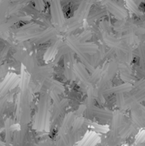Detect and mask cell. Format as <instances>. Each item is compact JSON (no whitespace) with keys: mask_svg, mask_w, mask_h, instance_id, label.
Here are the masks:
<instances>
[{"mask_svg":"<svg viewBox=\"0 0 145 146\" xmlns=\"http://www.w3.org/2000/svg\"><path fill=\"white\" fill-rule=\"evenodd\" d=\"M50 12H51V20L53 24L58 27H62L64 23V18H63V12L61 4V0H51Z\"/></svg>","mask_w":145,"mask_h":146,"instance_id":"cell-2","label":"cell"},{"mask_svg":"<svg viewBox=\"0 0 145 146\" xmlns=\"http://www.w3.org/2000/svg\"><path fill=\"white\" fill-rule=\"evenodd\" d=\"M0 145H4V143H3V142H2L1 140H0Z\"/></svg>","mask_w":145,"mask_h":146,"instance_id":"cell-14","label":"cell"},{"mask_svg":"<svg viewBox=\"0 0 145 146\" xmlns=\"http://www.w3.org/2000/svg\"><path fill=\"white\" fill-rule=\"evenodd\" d=\"M0 99H1V98H0Z\"/></svg>","mask_w":145,"mask_h":146,"instance_id":"cell-15","label":"cell"},{"mask_svg":"<svg viewBox=\"0 0 145 146\" xmlns=\"http://www.w3.org/2000/svg\"><path fill=\"white\" fill-rule=\"evenodd\" d=\"M60 43V41H57L56 43H55L54 44H52L48 50H47V51L45 52V55H44V59L47 61V60H49V59H50L51 58V56H54L56 53V50H58V44Z\"/></svg>","mask_w":145,"mask_h":146,"instance_id":"cell-8","label":"cell"},{"mask_svg":"<svg viewBox=\"0 0 145 146\" xmlns=\"http://www.w3.org/2000/svg\"><path fill=\"white\" fill-rule=\"evenodd\" d=\"M136 3H138V4H139V3H141L144 0H133Z\"/></svg>","mask_w":145,"mask_h":146,"instance_id":"cell-13","label":"cell"},{"mask_svg":"<svg viewBox=\"0 0 145 146\" xmlns=\"http://www.w3.org/2000/svg\"><path fill=\"white\" fill-rule=\"evenodd\" d=\"M132 90V85L131 84H125L122 86H115L114 88H111L108 91H106L105 94H109V93H117V94H121V93H124V92H127L129 91Z\"/></svg>","mask_w":145,"mask_h":146,"instance_id":"cell-5","label":"cell"},{"mask_svg":"<svg viewBox=\"0 0 145 146\" xmlns=\"http://www.w3.org/2000/svg\"><path fill=\"white\" fill-rule=\"evenodd\" d=\"M7 98L8 96H5V98H3L0 99V118L4 111L5 109V105H6V101H7Z\"/></svg>","mask_w":145,"mask_h":146,"instance_id":"cell-10","label":"cell"},{"mask_svg":"<svg viewBox=\"0 0 145 146\" xmlns=\"http://www.w3.org/2000/svg\"><path fill=\"white\" fill-rule=\"evenodd\" d=\"M40 29V27L35 23L26 24L17 29V34H31L32 33L38 32Z\"/></svg>","mask_w":145,"mask_h":146,"instance_id":"cell-4","label":"cell"},{"mask_svg":"<svg viewBox=\"0 0 145 146\" xmlns=\"http://www.w3.org/2000/svg\"><path fill=\"white\" fill-rule=\"evenodd\" d=\"M38 10L41 11L44 8V3L43 0H35V6H34Z\"/></svg>","mask_w":145,"mask_h":146,"instance_id":"cell-11","label":"cell"},{"mask_svg":"<svg viewBox=\"0 0 145 146\" xmlns=\"http://www.w3.org/2000/svg\"><path fill=\"white\" fill-rule=\"evenodd\" d=\"M48 116H49L48 96L47 94H43L38 103V109L35 116L34 127H36L38 130H42L44 127H45L49 122Z\"/></svg>","mask_w":145,"mask_h":146,"instance_id":"cell-1","label":"cell"},{"mask_svg":"<svg viewBox=\"0 0 145 146\" xmlns=\"http://www.w3.org/2000/svg\"><path fill=\"white\" fill-rule=\"evenodd\" d=\"M13 121L11 119H7L5 121V139L7 144H10L11 140L13 139V135H12V131H11V125Z\"/></svg>","mask_w":145,"mask_h":146,"instance_id":"cell-6","label":"cell"},{"mask_svg":"<svg viewBox=\"0 0 145 146\" xmlns=\"http://www.w3.org/2000/svg\"><path fill=\"white\" fill-rule=\"evenodd\" d=\"M126 3H127L128 9H129L132 13H134L135 15H138V16L143 15V13L140 11V9H139V8H138V4L136 3L133 0H127V1H126Z\"/></svg>","mask_w":145,"mask_h":146,"instance_id":"cell-7","label":"cell"},{"mask_svg":"<svg viewBox=\"0 0 145 146\" xmlns=\"http://www.w3.org/2000/svg\"><path fill=\"white\" fill-rule=\"evenodd\" d=\"M9 50V45H6V46L1 50V52H0V62H1L2 60H3V58H5V56H6V55H7Z\"/></svg>","mask_w":145,"mask_h":146,"instance_id":"cell-12","label":"cell"},{"mask_svg":"<svg viewBox=\"0 0 145 146\" xmlns=\"http://www.w3.org/2000/svg\"><path fill=\"white\" fill-rule=\"evenodd\" d=\"M121 77L122 79L126 81H131L132 80V74H131V71L127 68H124L122 70H121Z\"/></svg>","mask_w":145,"mask_h":146,"instance_id":"cell-9","label":"cell"},{"mask_svg":"<svg viewBox=\"0 0 145 146\" xmlns=\"http://www.w3.org/2000/svg\"><path fill=\"white\" fill-rule=\"evenodd\" d=\"M106 7L111 14H113L115 17H117L120 20L124 19L126 16V11L124 9V8L121 6L119 3H115V1L107 0Z\"/></svg>","mask_w":145,"mask_h":146,"instance_id":"cell-3","label":"cell"}]
</instances>
